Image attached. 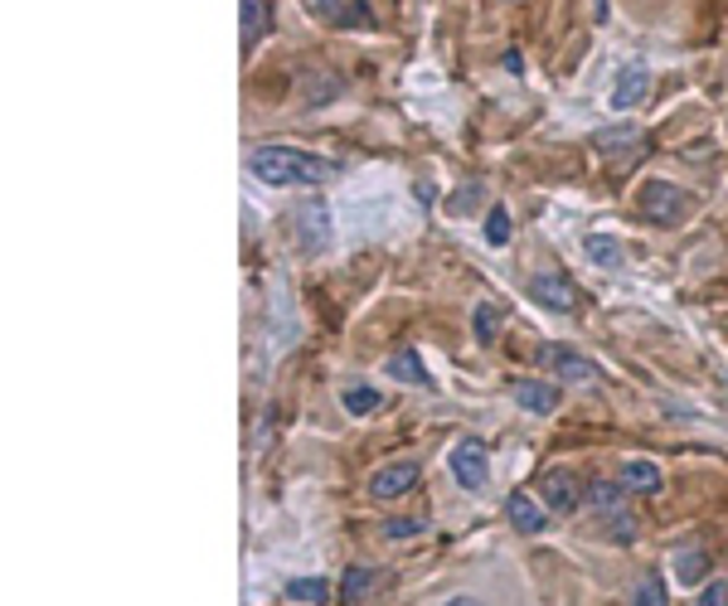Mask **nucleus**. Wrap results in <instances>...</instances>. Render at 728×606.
Instances as JSON below:
<instances>
[{
	"label": "nucleus",
	"instance_id": "obj_20",
	"mask_svg": "<svg viewBox=\"0 0 728 606\" xmlns=\"http://www.w3.org/2000/svg\"><path fill=\"white\" fill-rule=\"evenodd\" d=\"M287 602H301V606H316V602H330V577H291L282 587Z\"/></svg>",
	"mask_w": 728,
	"mask_h": 606
},
{
	"label": "nucleus",
	"instance_id": "obj_7",
	"mask_svg": "<svg viewBox=\"0 0 728 606\" xmlns=\"http://www.w3.org/2000/svg\"><path fill=\"white\" fill-rule=\"evenodd\" d=\"M539 359H545L549 369L559 374V384H582V388L602 384V369H598V364H592V359H582V355H574V349L545 345V349H539Z\"/></svg>",
	"mask_w": 728,
	"mask_h": 606
},
{
	"label": "nucleus",
	"instance_id": "obj_25",
	"mask_svg": "<svg viewBox=\"0 0 728 606\" xmlns=\"http://www.w3.org/2000/svg\"><path fill=\"white\" fill-rule=\"evenodd\" d=\"M486 242H491V248H506L510 242V209L506 205H491V213H486Z\"/></svg>",
	"mask_w": 728,
	"mask_h": 606
},
{
	"label": "nucleus",
	"instance_id": "obj_13",
	"mask_svg": "<svg viewBox=\"0 0 728 606\" xmlns=\"http://www.w3.org/2000/svg\"><path fill=\"white\" fill-rule=\"evenodd\" d=\"M646 146V137L637 127H607V131H598V151L612 160V166H627L631 156H637Z\"/></svg>",
	"mask_w": 728,
	"mask_h": 606
},
{
	"label": "nucleus",
	"instance_id": "obj_18",
	"mask_svg": "<svg viewBox=\"0 0 728 606\" xmlns=\"http://www.w3.org/2000/svg\"><path fill=\"white\" fill-rule=\"evenodd\" d=\"M670 568H675V577H680V587H705L709 583V554L705 548H680Z\"/></svg>",
	"mask_w": 728,
	"mask_h": 606
},
{
	"label": "nucleus",
	"instance_id": "obj_9",
	"mask_svg": "<svg viewBox=\"0 0 728 606\" xmlns=\"http://www.w3.org/2000/svg\"><path fill=\"white\" fill-rule=\"evenodd\" d=\"M646 98H651V63H641V59L621 63L617 88H612V107L617 112H627V107H641Z\"/></svg>",
	"mask_w": 728,
	"mask_h": 606
},
{
	"label": "nucleus",
	"instance_id": "obj_16",
	"mask_svg": "<svg viewBox=\"0 0 728 606\" xmlns=\"http://www.w3.org/2000/svg\"><path fill=\"white\" fill-rule=\"evenodd\" d=\"M621 485L637 495H656L660 485H666V476H660L656 461H646V456H631V461H621Z\"/></svg>",
	"mask_w": 728,
	"mask_h": 606
},
{
	"label": "nucleus",
	"instance_id": "obj_2",
	"mask_svg": "<svg viewBox=\"0 0 728 606\" xmlns=\"http://www.w3.org/2000/svg\"><path fill=\"white\" fill-rule=\"evenodd\" d=\"M637 209H641V219L646 223H656V228H675L685 219V209H690V199L680 195V185H670V180H646L641 185V195H637Z\"/></svg>",
	"mask_w": 728,
	"mask_h": 606
},
{
	"label": "nucleus",
	"instance_id": "obj_26",
	"mask_svg": "<svg viewBox=\"0 0 728 606\" xmlns=\"http://www.w3.org/2000/svg\"><path fill=\"white\" fill-rule=\"evenodd\" d=\"M598 529H602V538H612V544H621V548L637 544V519H631V509L627 515H617V519H602Z\"/></svg>",
	"mask_w": 728,
	"mask_h": 606
},
{
	"label": "nucleus",
	"instance_id": "obj_29",
	"mask_svg": "<svg viewBox=\"0 0 728 606\" xmlns=\"http://www.w3.org/2000/svg\"><path fill=\"white\" fill-rule=\"evenodd\" d=\"M471 199H476V185H467V195H457V199H452V213H467V209H471Z\"/></svg>",
	"mask_w": 728,
	"mask_h": 606
},
{
	"label": "nucleus",
	"instance_id": "obj_12",
	"mask_svg": "<svg viewBox=\"0 0 728 606\" xmlns=\"http://www.w3.org/2000/svg\"><path fill=\"white\" fill-rule=\"evenodd\" d=\"M510 394H515V403H520L525 413H539V417L554 413V408H559V398H564L559 384H545V379H515Z\"/></svg>",
	"mask_w": 728,
	"mask_h": 606
},
{
	"label": "nucleus",
	"instance_id": "obj_27",
	"mask_svg": "<svg viewBox=\"0 0 728 606\" xmlns=\"http://www.w3.org/2000/svg\"><path fill=\"white\" fill-rule=\"evenodd\" d=\"M422 529H428V519H383L379 524V538H389V544H399V538H418Z\"/></svg>",
	"mask_w": 728,
	"mask_h": 606
},
{
	"label": "nucleus",
	"instance_id": "obj_24",
	"mask_svg": "<svg viewBox=\"0 0 728 606\" xmlns=\"http://www.w3.org/2000/svg\"><path fill=\"white\" fill-rule=\"evenodd\" d=\"M631 606H670L666 602V583H660L656 573H646L637 587H631Z\"/></svg>",
	"mask_w": 728,
	"mask_h": 606
},
{
	"label": "nucleus",
	"instance_id": "obj_8",
	"mask_svg": "<svg viewBox=\"0 0 728 606\" xmlns=\"http://www.w3.org/2000/svg\"><path fill=\"white\" fill-rule=\"evenodd\" d=\"M307 10L326 24H340V30H375V10L360 0H307Z\"/></svg>",
	"mask_w": 728,
	"mask_h": 606
},
{
	"label": "nucleus",
	"instance_id": "obj_21",
	"mask_svg": "<svg viewBox=\"0 0 728 606\" xmlns=\"http://www.w3.org/2000/svg\"><path fill=\"white\" fill-rule=\"evenodd\" d=\"M389 374L403 384H418V388H432V374L422 369V359L413 355V349H399V355H389Z\"/></svg>",
	"mask_w": 728,
	"mask_h": 606
},
{
	"label": "nucleus",
	"instance_id": "obj_3",
	"mask_svg": "<svg viewBox=\"0 0 728 606\" xmlns=\"http://www.w3.org/2000/svg\"><path fill=\"white\" fill-rule=\"evenodd\" d=\"M539 500H545L549 515L568 519V515H578V509H582V500H588V490H582V485H578L574 470L554 466V470H545V476H539Z\"/></svg>",
	"mask_w": 728,
	"mask_h": 606
},
{
	"label": "nucleus",
	"instance_id": "obj_28",
	"mask_svg": "<svg viewBox=\"0 0 728 606\" xmlns=\"http://www.w3.org/2000/svg\"><path fill=\"white\" fill-rule=\"evenodd\" d=\"M695 606H728V583H724V577H709V583L699 587Z\"/></svg>",
	"mask_w": 728,
	"mask_h": 606
},
{
	"label": "nucleus",
	"instance_id": "obj_6",
	"mask_svg": "<svg viewBox=\"0 0 728 606\" xmlns=\"http://www.w3.org/2000/svg\"><path fill=\"white\" fill-rule=\"evenodd\" d=\"M447 470L457 476L461 490H481V485L491 480V456H486V441L461 437L452 447V456H447Z\"/></svg>",
	"mask_w": 728,
	"mask_h": 606
},
{
	"label": "nucleus",
	"instance_id": "obj_5",
	"mask_svg": "<svg viewBox=\"0 0 728 606\" xmlns=\"http://www.w3.org/2000/svg\"><path fill=\"white\" fill-rule=\"evenodd\" d=\"M291 238H297L301 252L330 248V209L321 205V199H301V205L291 209Z\"/></svg>",
	"mask_w": 728,
	"mask_h": 606
},
{
	"label": "nucleus",
	"instance_id": "obj_17",
	"mask_svg": "<svg viewBox=\"0 0 728 606\" xmlns=\"http://www.w3.org/2000/svg\"><path fill=\"white\" fill-rule=\"evenodd\" d=\"M582 252H588V262L607 267V272H621V267H627V248H621L612 234H588L582 238Z\"/></svg>",
	"mask_w": 728,
	"mask_h": 606
},
{
	"label": "nucleus",
	"instance_id": "obj_19",
	"mask_svg": "<svg viewBox=\"0 0 728 606\" xmlns=\"http://www.w3.org/2000/svg\"><path fill=\"white\" fill-rule=\"evenodd\" d=\"M375 568H365V563H350L346 577H340V606H360L369 592H375Z\"/></svg>",
	"mask_w": 728,
	"mask_h": 606
},
{
	"label": "nucleus",
	"instance_id": "obj_10",
	"mask_svg": "<svg viewBox=\"0 0 728 606\" xmlns=\"http://www.w3.org/2000/svg\"><path fill=\"white\" fill-rule=\"evenodd\" d=\"M413 485H418V461H389L369 476V495H375V500H399Z\"/></svg>",
	"mask_w": 728,
	"mask_h": 606
},
{
	"label": "nucleus",
	"instance_id": "obj_14",
	"mask_svg": "<svg viewBox=\"0 0 728 606\" xmlns=\"http://www.w3.org/2000/svg\"><path fill=\"white\" fill-rule=\"evenodd\" d=\"M588 505L598 509V524H602V519L627 515V509H631L627 485H621V480H592V485H588Z\"/></svg>",
	"mask_w": 728,
	"mask_h": 606
},
{
	"label": "nucleus",
	"instance_id": "obj_30",
	"mask_svg": "<svg viewBox=\"0 0 728 606\" xmlns=\"http://www.w3.org/2000/svg\"><path fill=\"white\" fill-rule=\"evenodd\" d=\"M442 606H486V602H476V597H447Z\"/></svg>",
	"mask_w": 728,
	"mask_h": 606
},
{
	"label": "nucleus",
	"instance_id": "obj_4",
	"mask_svg": "<svg viewBox=\"0 0 728 606\" xmlns=\"http://www.w3.org/2000/svg\"><path fill=\"white\" fill-rule=\"evenodd\" d=\"M525 291H529V301L545 306V311H559V316H574L578 311L574 281H568L564 272H554V267H539V272L525 281Z\"/></svg>",
	"mask_w": 728,
	"mask_h": 606
},
{
	"label": "nucleus",
	"instance_id": "obj_15",
	"mask_svg": "<svg viewBox=\"0 0 728 606\" xmlns=\"http://www.w3.org/2000/svg\"><path fill=\"white\" fill-rule=\"evenodd\" d=\"M238 24H243V49H258L262 39L272 34V10H268V0H243V10H238Z\"/></svg>",
	"mask_w": 728,
	"mask_h": 606
},
{
	"label": "nucleus",
	"instance_id": "obj_1",
	"mask_svg": "<svg viewBox=\"0 0 728 606\" xmlns=\"http://www.w3.org/2000/svg\"><path fill=\"white\" fill-rule=\"evenodd\" d=\"M248 170H253V180L272 185V190H311V185L336 180V160L297 151V146H258L248 156Z\"/></svg>",
	"mask_w": 728,
	"mask_h": 606
},
{
	"label": "nucleus",
	"instance_id": "obj_11",
	"mask_svg": "<svg viewBox=\"0 0 728 606\" xmlns=\"http://www.w3.org/2000/svg\"><path fill=\"white\" fill-rule=\"evenodd\" d=\"M506 519H510V529H520V534H545L549 509H545V500H539V495L515 490L510 500H506Z\"/></svg>",
	"mask_w": 728,
	"mask_h": 606
},
{
	"label": "nucleus",
	"instance_id": "obj_22",
	"mask_svg": "<svg viewBox=\"0 0 728 606\" xmlns=\"http://www.w3.org/2000/svg\"><path fill=\"white\" fill-rule=\"evenodd\" d=\"M471 335L481 345H496V335H500V306L496 301H476V311H471Z\"/></svg>",
	"mask_w": 728,
	"mask_h": 606
},
{
	"label": "nucleus",
	"instance_id": "obj_23",
	"mask_svg": "<svg viewBox=\"0 0 728 606\" xmlns=\"http://www.w3.org/2000/svg\"><path fill=\"white\" fill-rule=\"evenodd\" d=\"M340 403H346V413L350 417H369L379 408V388H369V384H346V394H340Z\"/></svg>",
	"mask_w": 728,
	"mask_h": 606
}]
</instances>
